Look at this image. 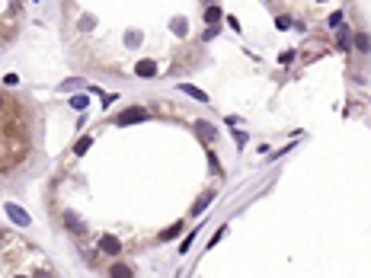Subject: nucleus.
<instances>
[{
	"mask_svg": "<svg viewBox=\"0 0 371 278\" xmlns=\"http://www.w3.org/2000/svg\"><path fill=\"white\" fill-rule=\"evenodd\" d=\"M135 74H138V77H154V74H157V64H154V61H138V64H135Z\"/></svg>",
	"mask_w": 371,
	"mask_h": 278,
	"instance_id": "6",
	"label": "nucleus"
},
{
	"mask_svg": "<svg viewBox=\"0 0 371 278\" xmlns=\"http://www.w3.org/2000/svg\"><path fill=\"white\" fill-rule=\"evenodd\" d=\"M224 233H227V227H221V230H218V233H214V237H211V243H208V246H214V243H218V240H221V237H224Z\"/></svg>",
	"mask_w": 371,
	"mask_h": 278,
	"instance_id": "21",
	"label": "nucleus"
},
{
	"mask_svg": "<svg viewBox=\"0 0 371 278\" xmlns=\"http://www.w3.org/2000/svg\"><path fill=\"white\" fill-rule=\"evenodd\" d=\"M77 86H83V80H77V77H74V80H64L61 86H58V90H64V93H71V90H77Z\"/></svg>",
	"mask_w": 371,
	"mask_h": 278,
	"instance_id": "14",
	"label": "nucleus"
},
{
	"mask_svg": "<svg viewBox=\"0 0 371 278\" xmlns=\"http://www.w3.org/2000/svg\"><path fill=\"white\" fill-rule=\"evenodd\" d=\"M71 106H74V109H87L90 102H87V96H74V99H71Z\"/></svg>",
	"mask_w": 371,
	"mask_h": 278,
	"instance_id": "16",
	"label": "nucleus"
},
{
	"mask_svg": "<svg viewBox=\"0 0 371 278\" xmlns=\"http://www.w3.org/2000/svg\"><path fill=\"white\" fill-rule=\"evenodd\" d=\"M291 61H295V51H285V55L279 58V64H285V67H288V64H291Z\"/></svg>",
	"mask_w": 371,
	"mask_h": 278,
	"instance_id": "17",
	"label": "nucleus"
},
{
	"mask_svg": "<svg viewBox=\"0 0 371 278\" xmlns=\"http://www.w3.org/2000/svg\"><path fill=\"white\" fill-rule=\"evenodd\" d=\"M4 211H7V218H10L13 224H20V227H26V224H29V214H26V211H23L20 205L7 202V205H4Z\"/></svg>",
	"mask_w": 371,
	"mask_h": 278,
	"instance_id": "2",
	"label": "nucleus"
},
{
	"mask_svg": "<svg viewBox=\"0 0 371 278\" xmlns=\"http://www.w3.org/2000/svg\"><path fill=\"white\" fill-rule=\"evenodd\" d=\"M96 249H99L102 256H118V253H122V243L106 233V237H99V246H96Z\"/></svg>",
	"mask_w": 371,
	"mask_h": 278,
	"instance_id": "1",
	"label": "nucleus"
},
{
	"mask_svg": "<svg viewBox=\"0 0 371 278\" xmlns=\"http://www.w3.org/2000/svg\"><path fill=\"white\" fill-rule=\"evenodd\" d=\"M64 227L74 233V237H83V233H87V224H83L80 218H77L74 211H64Z\"/></svg>",
	"mask_w": 371,
	"mask_h": 278,
	"instance_id": "3",
	"label": "nucleus"
},
{
	"mask_svg": "<svg viewBox=\"0 0 371 278\" xmlns=\"http://www.w3.org/2000/svg\"><path fill=\"white\" fill-rule=\"evenodd\" d=\"M7 109V96H4V93H0V112H4Z\"/></svg>",
	"mask_w": 371,
	"mask_h": 278,
	"instance_id": "22",
	"label": "nucleus"
},
{
	"mask_svg": "<svg viewBox=\"0 0 371 278\" xmlns=\"http://www.w3.org/2000/svg\"><path fill=\"white\" fill-rule=\"evenodd\" d=\"M214 36H218V29H214V26H211V29H205V32H202V39H205V42H211Z\"/></svg>",
	"mask_w": 371,
	"mask_h": 278,
	"instance_id": "18",
	"label": "nucleus"
},
{
	"mask_svg": "<svg viewBox=\"0 0 371 278\" xmlns=\"http://www.w3.org/2000/svg\"><path fill=\"white\" fill-rule=\"evenodd\" d=\"M211 202H214V192H205V195H202V198H198V202L192 205V218H198V214H202V211H205V208H208Z\"/></svg>",
	"mask_w": 371,
	"mask_h": 278,
	"instance_id": "8",
	"label": "nucleus"
},
{
	"mask_svg": "<svg viewBox=\"0 0 371 278\" xmlns=\"http://www.w3.org/2000/svg\"><path fill=\"white\" fill-rule=\"evenodd\" d=\"M205 20H208V23L214 26V23H218V20H221V7H218V4H211V7H208V10H205Z\"/></svg>",
	"mask_w": 371,
	"mask_h": 278,
	"instance_id": "12",
	"label": "nucleus"
},
{
	"mask_svg": "<svg viewBox=\"0 0 371 278\" xmlns=\"http://www.w3.org/2000/svg\"><path fill=\"white\" fill-rule=\"evenodd\" d=\"M275 26H279V29H288V26H291V20H285V16H279V20H275Z\"/></svg>",
	"mask_w": 371,
	"mask_h": 278,
	"instance_id": "20",
	"label": "nucleus"
},
{
	"mask_svg": "<svg viewBox=\"0 0 371 278\" xmlns=\"http://www.w3.org/2000/svg\"><path fill=\"white\" fill-rule=\"evenodd\" d=\"M339 23H342V10H336V13L330 16V26H339Z\"/></svg>",
	"mask_w": 371,
	"mask_h": 278,
	"instance_id": "19",
	"label": "nucleus"
},
{
	"mask_svg": "<svg viewBox=\"0 0 371 278\" xmlns=\"http://www.w3.org/2000/svg\"><path fill=\"white\" fill-rule=\"evenodd\" d=\"M109 275H115V278H132V275H135V268H132V265H125V262H118V265H112V268H109Z\"/></svg>",
	"mask_w": 371,
	"mask_h": 278,
	"instance_id": "9",
	"label": "nucleus"
},
{
	"mask_svg": "<svg viewBox=\"0 0 371 278\" xmlns=\"http://www.w3.org/2000/svg\"><path fill=\"white\" fill-rule=\"evenodd\" d=\"M336 29H339V36H336V42H339V48H349V45H352V29H349L346 23H339Z\"/></svg>",
	"mask_w": 371,
	"mask_h": 278,
	"instance_id": "7",
	"label": "nucleus"
},
{
	"mask_svg": "<svg viewBox=\"0 0 371 278\" xmlns=\"http://www.w3.org/2000/svg\"><path fill=\"white\" fill-rule=\"evenodd\" d=\"M144 118H148V109L132 106V109H125L122 115H118V125H132V121H144Z\"/></svg>",
	"mask_w": 371,
	"mask_h": 278,
	"instance_id": "4",
	"label": "nucleus"
},
{
	"mask_svg": "<svg viewBox=\"0 0 371 278\" xmlns=\"http://www.w3.org/2000/svg\"><path fill=\"white\" fill-rule=\"evenodd\" d=\"M179 230H183V224H173V227H167V230L160 233V240H173V237H176Z\"/></svg>",
	"mask_w": 371,
	"mask_h": 278,
	"instance_id": "13",
	"label": "nucleus"
},
{
	"mask_svg": "<svg viewBox=\"0 0 371 278\" xmlns=\"http://www.w3.org/2000/svg\"><path fill=\"white\" fill-rule=\"evenodd\" d=\"M195 131L205 137V141H214V128L208 125V121H195Z\"/></svg>",
	"mask_w": 371,
	"mask_h": 278,
	"instance_id": "11",
	"label": "nucleus"
},
{
	"mask_svg": "<svg viewBox=\"0 0 371 278\" xmlns=\"http://www.w3.org/2000/svg\"><path fill=\"white\" fill-rule=\"evenodd\" d=\"M179 90H186L189 96H192V99H198V102H208V93H202V90H198V86H192V83H183Z\"/></svg>",
	"mask_w": 371,
	"mask_h": 278,
	"instance_id": "10",
	"label": "nucleus"
},
{
	"mask_svg": "<svg viewBox=\"0 0 371 278\" xmlns=\"http://www.w3.org/2000/svg\"><path fill=\"white\" fill-rule=\"evenodd\" d=\"M90 141H93V137H80L74 151H77V154H87V151H90Z\"/></svg>",
	"mask_w": 371,
	"mask_h": 278,
	"instance_id": "15",
	"label": "nucleus"
},
{
	"mask_svg": "<svg viewBox=\"0 0 371 278\" xmlns=\"http://www.w3.org/2000/svg\"><path fill=\"white\" fill-rule=\"evenodd\" d=\"M352 45L368 55V51H371V36H368V32H352Z\"/></svg>",
	"mask_w": 371,
	"mask_h": 278,
	"instance_id": "5",
	"label": "nucleus"
}]
</instances>
